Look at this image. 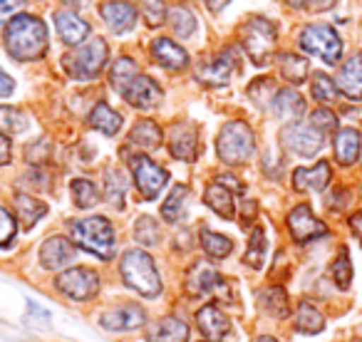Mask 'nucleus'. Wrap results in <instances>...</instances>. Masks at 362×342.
I'll return each mask as SVG.
<instances>
[{
    "instance_id": "nucleus-6",
    "label": "nucleus",
    "mask_w": 362,
    "mask_h": 342,
    "mask_svg": "<svg viewBox=\"0 0 362 342\" xmlns=\"http://www.w3.org/2000/svg\"><path fill=\"white\" fill-rule=\"evenodd\" d=\"M107 57H110L107 42L102 37H95V40L85 42V45H75V50L67 52L62 57V67L75 80H95L105 70Z\"/></svg>"
},
{
    "instance_id": "nucleus-8",
    "label": "nucleus",
    "mask_w": 362,
    "mask_h": 342,
    "mask_svg": "<svg viewBox=\"0 0 362 342\" xmlns=\"http://www.w3.org/2000/svg\"><path fill=\"white\" fill-rule=\"evenodd\" d=\"M129 166H132V177H134L139 196L144 199V201H154L161 194V189L166 187V182H169V171L161 169L156 161H151L149 156H144V154L132 156Z\"/></svg>"
},
{
    "instance_id": "nucleus-18",
    "label": "nucleus",
    "mask_w": 362,
    "mask_h": 342,
    "mask_svg": "<svg viewBox=\"0 0 362 342\" xmlns=\"http://www.w3.org/2000/svg\"><path fill=\"white\" fill-rule=\"evenodd\" d=\"M144 320H146V315L139 305H122V307H115V310L105 312V315L100 317V325L110 332H129L144 325Z\"/></svg>"
},
{
    "instance_id": "nucleus-36",
    "label": "nucleus",
    "mask_w": 362,
    "mask_h": 342,
    "mask_svg": "<svg viewBox=\"0 0 362 342\" xmlns=\"http://www.w3.org/2000/svg\"><path fill=\"white\" fill-rule=\"evenodd\" d=\"M70 191L80 208H92L100 204V189H97L90 179H75V182L70 184Z\"/></svg>"
},
{
    "instance_id": "nucleus-11",
    "label": "nucleus",
    "mask_w": 362,
    "mask_h": 342,
    "mask_svg": "<svg viewBox=\"0 0 362 342\" xmlns=\"http://www.w3.org/2000/svg\"><path fill=\"white\" fill-rule=\"evenodd\" d=\"M119 95L124 97V102H129L134 110H154V107H159L161 102H164V90H161L151 77L141 75V72H136V75L122 87Z\"/></svg>"
},
{
    "instance_id": "nucleus-21",
    "label": "nucleus",
    "mask_w": 362,
    "mask_h": 342,
    "mask_svg": "<svg viewBox=\"0 0 362 342\" xmlns=\"http://www.w3.org/2000/svg\"><path fill=\"white\" fill-rule=\"evenodd\" d=\"M151 57H154L161 67L174 70V72L187 70L189 67L187 50H184L181 45H176L174 40H169V37H156V40L151 42Z\"/></svg>"
},
{
    "instance_id": "nucleus-16",
    "label": "nucleus",
    "mask_w": 362,
    "mask_h": 342,
    "mask_svg": "<svg viewBox=\"0 0 362 342\" xmlns=\"http://www.w3.org/2000/svg\"><path fill=\"white\" fill-rule=\"evenodd\" d=\"M100 16L107 23L112 33H129L136 23V8L132 3L124 0H110V3H102L100 6Z\"/></svg>"
},
{
    "instance_id": "nucleus-54",
    "label": "nucleus",
    "mask_w": 362,
    "mask_h": 342,
    "mask_svg": "<svg viewBox=\"0 0 362 342\" xmlns=\"http://www.w3.org/2000/svg\"><path fill=\"white\" fill-rule=\"evenodd\" d=\"M350 228H352V233H355V238L360 241V246H362V211L352 213V216H350Z\"/></svg>"
},
{
    "instance_id": "nucleus-14",
    "label": "nucleus",
    "mask_w": 362,
    "mask_h": 342,
    "mask_svg": "<svg viewBox=\"0 0 362 342\" xmlns=\"http://www.w3.org/2000/svg\"><path fill=\"white\" fill-rule=\"evenodd\" d=\"M169 151L174 159L197 161L202 144H199V126L192 122H176L169 131Z\"/></svg>"
},
{
    "instance_id": "nucleus-35",
    "label": "nucleus",
    "mask_w": 362,
    "mask_h": 342,
    "mask_svg": "<svg viewBox=\"0 0 362 342\" xmlns=\"http://www.w3.org/2000/svg\"><path fill=\"white\" fill-rule=\"evenodd\" d=\"M189 201V187H174L164 204H161V218L166 223H176L181 216H184V208H187Z\"/></svg>"
},
{
    "instance_id": "nucleus-24",
    "label": "nucleus",
    "mask_w": 362,
    "mask_h": 342,
    "mask_svg": "<svg viewBox=\"0 0 362 342\" xmlns=\"http://www.w3.org/2000/svg\"><path fill=\"white\" fill-rule=\"evenodd\" d=\"M271 107H273V112H276L278 119H283V122H296L305 114V100H303L300 92L293 90V87L278 90L271 102Z\"/></svg>"
},
{
    "instance_id": "nucleus-10",
    "label": "nucleus",
    "mask_w": 362,
    "mask_h": 342,
    "mask_svg": "<svg viewBox=\"0 0 362 342\" xmlns=\"http://www.w3.org/2000/svg\"><path fill=\"white\" fill-rule=\"evenodd\" d=\"M55 285L72 300H92L100 293V276L92 268H67L57 276Z\"/></svg>"
},
{
    "instance_id": "nucleus-48",
    "label": "nucleus",
    "mask_w": 362,
    "mask_h": 342,
    "mask_svg": "<svg viewBox=\"0 0 362 342\" xmlns=\"http://www.w3.org/2000/svg\"><path fill=\"white\" fill-rule=\"evenodd\" d=\"M310 124L315 126V129H320L322 134H327V131H335L337 129V117L332 114L330 110L320 107V110H315L310 114Z\"/></svg>"
},
{
    "instance_id": "nucleus-1",
    "label": "nucleus",
    "mask_w": 362,
    "mask_h": 342,
    "mask_svg": "<svg viewBox=\"0 0 362 342\" xmlns=\"http://www.w3.org/2000/svg\"><path fill=\"white\" fill-rule=\"evenodd\" d=\"M3 42L11 57L18 62H35L42 60L47 52V28L35 16H16L8 20L3 30Z\"/></svg>"
},
{
    "instance_id": "nucleus-25",
    "label": "nucleus",
    "mask_w": 362,
    "mask_h": 342,
    "mask_svg": "<svg viewBox=\"0 0 362 342\" xmlns=\"http://www.w3.org/2000/svg\"><path fill=\"white\" fill-rule=\"evenodd\" d=\"M146 340L149 342H187L189 327H187V322L179 320V317H174V315L161 317L154 327H149Z\"/></svg>"
},
{
    "instance_id": "nucleus-22",
    "label": "nucleus",
    "mask_w": 362,
    "mask_h": 342,
    "mask_svg": "<svg viewBox=\"0 0 362 342\" xmlns=\"http://www.w3.org/2000/svg\"><path fill=\"white\" fill-rule=\"evenodd\" d=\"M332 171L327 161L310 166V169H296L293 174V187L296 191H325V187L330 184Z\"/></svg>"
},
{
    "instance_id": "nucleus-19",
    "label": "nucleus",
    "mask_w": 362,
    "mask_h": 342,
    "mask_svg": "<svg viewBox=\"0 0 362 342\" xmlns=\"http://www.w3.org/2000/svg\"><path fill=\"white\" fill-rule=\"evenodd\" d=\"M218 283H221V276H218L216 268L209 266V263L199 261V263H194V266L189 268L184 288H187V293L192 297H202V295H209V293L216 290Z\"/></svg>"
},
{
    "instance_id": "nucleus-28",
    "label": "nucleus",
    "mask_w": 362,
    "mask_h": 342,
    "mask_svg": "<svg viewBox=\"0 0 362 342\" xmlns=\"http://www.w3.org/2000/svg\"><path fill=\"white\" fill-rule=\"evenodd\" d=\"M161 129L156 122L151 119H139L134 126L129 129V144L139 146L141 151H151L161 144Z\"/></svg>"
},
{
    "instance_id": "nucleus-43",
    "label": "nucleus",
    "mask_w": 362,
    "mask_h": 342,
    "mask_svg": "<svg viewBox=\"0 0 362 342\" xmlns=\"http://www.w3.org/2000/svg\"><path fill=\"white\" fill-rule=\"evenodd\" d=\"M332 281H335V285L340 288V290H347V288H350L352 263H350V253H347V248H342V251L337 253L335 263H332Z\"/></svg>"
},
{
    "instance_id": "nucleus-42",
    "label": "nucleus",
    "mask_w": 362,
    "mask_h": 342,
    "mask_svg": "<svg viewBox=\"0 0 362 342\" xmlns=\"http://www.w3.org/2000/svg\"><path fill=\"white\" fill-rule=\"evenodd\" d=\"M105 196H107V201H110L115 208H122V206H124V177H122L119 171H115V169L107 171V179H105Z\"/></svg>"
},
{
    "instance_id": "nucleus-37",
    "label": "nucleus",
    "mask_w": 362,
    "mask_h": 342,
    "mask_svg": "<svg viewBox=\"0 0 362 342\" xmlns=\"http://www.w3.org/2000/svg\"><path fill=\"white\" fill-rule=\"evenodd\" d=\"M202 248L206 251L209 258H226L228 253L233 251V243H231V238L204 228L202 231Z\"/></svg>"
},
{
    "instance_id": "nucleus-15",
    "label": "nucleus",
    "mask_w": 362,
    "mask_h": 342,
    "mask_svg": "<svg viewBox=\"0 0 362 342\" xmlns=\"http://www.w3.org/2000/svg\"><path fill=\"white\" fill-rule=\"evenodd\" d=\"M197 325L202 330V335L206 337V342H221L231 330V320L223 310H218V305L209 302L197 312Z\"/></svg>"
},
{
    "instance_id": "nucleus-45",
    "label": "nucleus",
    "mask_w": 362,
    "mask_h": 342,
    "mask_svg": "<svg viewBox=\"0 0 362 342\" xmlns=\"http://www.w3.org/2000/svg\"><path fill=\"white\" fill-rule=\"evenodd\" d=\"M141 18L149 28H159L166 20V6L164 0H139Z\"/></svg>"
},
{
    "instance_id": "nucleus-7",
    "label": "nucleus",
    "mask_w": 362,
    "mask_h": 342,
    "mask_svg": "<svg viewBox=\"0 0 362 342\" xmlns=\"http://www.w3.org/2000/svg\"><path fill=\"white\" fill-rule=\"evenodd\" d=\"M298 42L305 52L320 57L325 65H337L342 57V40L335 33V28L325 25V23H310L300 30Z\"/></svg>"
},
{
    "instance_id": "nucleus-13",
    "label": "nucleus",
    "mask_w": 362,
    "mask_h": 342,
    "mask_svg": "<svg viewBox=\"0 0 362 342\" xmlns=\"http://www.w3.org/2000/svg\"><path fill=\"white\" fill-rule=\"evenodd\" d=\"M288 231H291L296 243H310L320 236H327V226L320 218L313 216L308 204H300L288 213Z\"/></svg>"
},
{
    "instance_id": "nucleus-60",
    "label": "nucleus",
    "mask_w": 362,
    "mask_h": 342,
    "mask_svg": "<svg viewBox=\"0 0 362 342\" xmlns=\"http://www.w3.org/2000/svg\"><path fill=\"white\" fill-rule=\"evenodd\" d=\"M258 342H278L276 337H271V335H263V337H258Z\"/></svg>"
},
{
    "instance_id": "nucleus-4",
    "label": "nucleus",
    "mask_w": 362,
    "mask_h": 342,
    "mask_svg": "<svg viewBox=\"0 0 362 342\" xmlns=\"http://www.w3.org/2000/svg\"><path fill=\"white\" fill-rule=\"evenodd\" d=\"M238 40H241V47L251 57L253 65L263 67L276 55L278 28L271 20H266V18H251L238 30Z\"/></svg>"
},
{
    "instance_id": "nucleus-30",
    "label": "nucleus",
    "mask_w": 362,
    "mask_h": 342,
    "mask_svg": "<svg viewBox=\"0 0 362 342\" xmlns=\"http://www.w3.org/2000/svg\"><path fill=\"white\" fill-rule=\"evenodd\" d=\"M87 122H90L92 129L102 131V134H107V136H115L117 131H119V126H122V117L117 114V112L112 110L107 102H100V105H95V110L90 112Z\"/></svg>"
},
{
    "instance_id": "nucleus-33",
    "label": "nucleus",
    "mask_w": 362,
    "mask_h": 342,
    "mask_svg": "<svg viewBox=\"0 0 362 342\" xmlns=\"http://www.w3.org/2000/svg\"><path fill=\"white\" fill-rule=\"evenodd\" d=\"M166 20H169V28L174 30V35L181 37V40H187V37H192L197 33V18L187 6H174L166 13Z\"/></svg>"
},
{
    "instance_id": "nucleus-50",
    "label": "nucleus",
    "mask_w": 362,
    "mask_h": 342,
    "mask_svg": "<svg viewBox=\"0 0 362 342\" xmlns=\"http://www.w3.org/2000/svg\"><path fill=\"white\" fill-rule=\"evenodd\" d=\"M13 159V146H11V139H8L3 131H0V166L11 164Z\"/></svg>"
},
{
    "instance_id": "nucleus-47",
    "label": "nucleus",
    "mask_w": 362,
    "mask_h": 342,
    "mask_svg": "<svg viewBox=\"0 0 362 342\" xmlns=\"http://www.w3.org/2000/svg\"><path fill=\"white\" fill-rule=\"evenodd\" d=\"M16 233H18V223L13 218V213L0 206V248H6L16 238Z\"/></svg>"
},
{
    "instance_id": "nucleus-40",
    "label": "nucleus",
    "mask_w": 362,
    "mask_h": 342,
    "mask_svg": "<svg viewBox=\"0 0 362 342\" xmlns=\"http://www.w3.org/2000/svg\"><path fill=\"white\" fill-rule=\"evenodd\" d=\"M25 126L28 119L21 110L0 105V131L3 134H21V131H25Z\"/></svg>"
},
{
    "instance_id": "nucleus-49",
    "label": "nucleus",
    "mask_w": 362,
    "mask_h": 342,
    "mask_svg": "<svg viewBox=\"0 0 362 342\" xmlns=\"http://www.w3.org/2000/svg\"><path fill=\"white\" fill-rule=\"evenodd\" d=\"M25 156H28V161H30V164H42V161H47V159H50V141L37 139L35 144L28 146Z\"/></svg>"
},
{
    "instance_id": "nucleus-17",
    "label": "nucleus",
    "mask_w": 362,
    "mask_h": 342,
    "mask_svg": "<svg viewBox=\"0 0 362 342\" xmlns=\"http://www.w3.org/2000/svg\"><path fill=\"white\" fill-rule=\"evenodd\" d=\"M75 253H77V246L70 241V238L52 236L42 243L40 263H42V268H47V271H60L62 266H67V263L75 258Z\"/></svg>"
},
{
    "instance_id": "nucleus-46",
    "label": "nucleus",
    "mask_w": 362,
    "mask_h": 342,
    "mask_svg": "<svg viewBox=\"0 0 362 342\" xmlns=\"http://www.w3.org/2000/svg\"><path fill=\"white\" fill-rule=\"evenodd\" d=\"M310 90H313V97H315L320 105H327V102H332L337 97V92H340L335 82H332L327 75H320V72L313 77V87H310Z\"/></svg>"
},
{
    "instance_id": "nucleus-56",
    "label": "nucleus",
    "mask_w": 362,
    "mask_h": 342,
    "mask_svg": "<svg viewBox=\"0 0 362 342\" xmlns=\"http://www.w3.org/2000/svg\"><path fill=\"white\" fill-rule=\"evenodd\" d=\"M347 204V191L342 189V191H335V196L330 199V208L332 211H337V208H345Z\"/></svg>"
},
{
    "instance_id": "nucleus-20",
    "label": "nucleus",
    "mask_w": 362,
    "mask_h": 342,
    "mask_svg": "<svg viewBox=\"0 0 362 342\" xmlns=\"http://www.w3.org/2000/svg\"><path fill=\"white\" fill-rule=\"evenodd\" d=\"M52 20H55V28H57V33H60L62 42L70 47L82 45L85 37L90 35V25H87L75 11H55Z\"/></svg>"
},
{
    "instance_id": "nucleus-51",
    "label": "nucleus",
    "mask_w": 362,
    "mask_h": 342,
    "mask_svg": "<svg viewBox=\"0 0 362 342\" xmlns=\"http://www.w3.org/2000/svg\"><path fill=\"white\" fill-rule=\"evenodd\" d=\"M286 3H288V6H293V8H308L310 3H315V6H313V11H322L320 0H286ZM325 6L332 8V0H325Z\"/></svg>"
},
{
    "instance_id": "nucleus-58",
    "label": "nucleus",
    "mask_w": 362,
    "mask_h": 342,
    "mask_svg": "<svg viewBox=\"0 0 362 342\" xmlns=\"http://www.w3.org/2000/svg\"><path fill=\"white\" fill-rule=\"evenodd\" d=\"M204 3H206V8L211 13H221L223 8H226L228 3H231V0H204Z\"/></svg>"
},
{
    "instance_id": "nucleus-2",
    "label": "nucleus",
    "mask_w": 362,
    "mask_h": 342,
    "mask_svg": "<svg viewBox=\"0 0 362 342\" xmlns=\"http://www.w3.org/2000/svg\"><path fill=\"white\" fill-rule=\"evenodd\" d=\"M70 236L77 248L102 258V261L115 258V228L105 216H90L82 218V221H72Z\"/></svg>"
},
{
    "instance_id": "nucleus-41",
    "label": "nucleus",
    "mask_w": 362,
    "mask_h": 342,
    "mask_svg": "<svg viewBox=\"0 0 362 342\" xmlns=\"http://www.w3.org/2000/svg\"><path fill=\"white\" fill-rule=\"evenodd\" d=\"M276 92H278V87L271 77H258V80H253L251 87H248V97H251L258 107L271 105L273 97H276Z\"/></svg>"
},
{
    "instance_id": "nucleus-44",
    "label": "nucleus",
    "mask_w": 362,
    "mask_h": 342,
    "mask_svg": "<svg viewBox=\"0 0 362 342\" xmlns=\"http://www.w3.org/2000/svg\"><path fill=\"white\" fill-rule=\"evenodd\" d=\"M134 236H136V241H139L141 246H156V243H159V238H161V233H159V223H156L151 216H141V218H136Z\"/></svg>"
},
{
    "instance_id": "nucleus-38",
    "label": "nucleus",
    "mask_w": 362,
    "mask_h": 342,
    "mask_svg": "<svg viewBox=\"0 0 362 342\" xmlns=\"http://www.w3.org/2000/svg\"><path fill=\"white\" fill-rule=\"evenodd\" d=\"M263 261H266V231L261 226L253 228L251 241H248V251L243 256V263L248 268H261Z\"/></svg>"
},
{
    "instance_id": "nucleus-23",
    "label": "nucleus",
    "mask_w": 362,
    "mask_h": 342,
    "mask_svg": "<svg viewBox=\"0 0 362 342\" xmlns=\"http://www.w3.org/2000/svg\"><path fill=\"white\" fill-rule=\"evenodd\" d=\"M337 90L350 100H362V52H355L337 75Z\"/></svg>"
},
{
    "instance_id": "nucleus-9",
    "label": "nucleus",
    "mask_w": 362,
    "mask_h": 342,
    "mask_svg": "<svg viewBox=\"0 0 362 342\" xmlns=\"http://www.w3.org/2000/svg\"><path fill=\"white\" fill-rule=\"evenodd\" d=\"M281 144L298 156H315L325 144V134L313 124H303L296 119L281 129Z\"/></svg>"
},
{
    "instance_id": "nucleus-52",
    "label": "nucleus",
    "mask_w": 362,
    "mask_h": 342,
    "mask_svg": "<svg viewBox=\"0 0 362 342\" xmlns=\"http://www.w3.org/2000/svg\"><path fill=\"white\" fill-rule=\"evenodd\" d=\"M13 90H16V82H13L6 72L0 70V97H11Z\"/></svg>"
},
{
    "instance_id": "nucleus-39",
    "label": "nucleus",
    "mask_w": 362,
    "mask_h": 342,
    "mask_svg": "<svg viewBox=\"0 0 362 342\" xmlns=\"http://www.w3.org/2000/svg\"><path fill=\"white\" fill-rule=\"evenodd\" d=\"M139 72V67H136V62L132 60V57H119V60L112 65V70H110V82H112V87H115L117 92H122V87L127 85V82L132 80V77Z\"/></svg>"
},
{
    "instance_id": "nucleus-55",
    "label": "nucleus",
    "mask_w": 362,
    "mask_h": 342,
    "mask_svg": "<svg viewBox=\"0 0 362 342\" xmlns=\"http://www.w3.org/2000/svg\"><path fill=\"white\" fill-rule=\"evenodd\" d=\"M218 182H221L223 187H228V189H231V191H236V194H243V184L238 182L236 177H228V174H226V177H221V179H218Z\"/></svg>"
},
{
    "instance_id": "nucleus-57",
    "label": "nucleus",
    "mask_w": 362,
    "mask_h": 342,
    "mask_svg": "<svg viewBox=\"0 0 362 342\" xmlns=\"http://www.w3.org/2000/svg\"><path fill=\"white\" fill-rule=\"evenodd\" d=\"M243 223H251L256 218V201H246L243 204Z\"/></svg>"
},
{
    "instance_id": "nucleus-12",
    "label": "nucleus",
    "mask_w": 362,
    "mask_h": 342,
    "mask_svg": "<svg viewBox=\"0 0 362 342\" xmlns=\"http://www.w3.org/2000/svg\"><path fill=\"white\" fill-rule=\"evenodd\" d=\"M236 70H238V50L236 47H226V50L216 52L211 60L199 65L197 77L204 82V85L218 87V85H226Z\"/></svg>"
},
{
    "instance_id": "nucleus-32",
    "label": "nucleus",
    "mask_w": 362,
    "mask_h": 342,
    "mask_svg": "<svg viewBox=\"0 0 362 342\" xmlns=\"http://www.w3.org/2000/svg\"><path fill=\"white\" fill-rule=\"evenodd\" d=\"M278 67H281V75L286 77L291 85L305 82L308 70H310L305 57L296 55V52H283V55H278Z\"/></svg>"
},
{
    "instance_id": "nucleus-59",
    "label": "nucleus",
    "mask_w": 362,
    "mask_h": 342,
    "mask_svg": "<svg viewBox=\"0 0 362 342\" xmlns=\"http://www.w3.org/2000/svg\"><path fill=\"white\" fill-rule=\"evenodd\" d=\"M62 6H67L70 8V11H82V8L87 6V3H90V0H60Z\"/></svg>"
},
{
    "instance_id": "nucleus-26",
    "label": "nucleus",
    "mask_w": 362,
    "mask_h": 342,
    "mask_svg": "<svg viewBox=\"0 0 362 342\" xmlns=\"http://www.w3.org/2000/svg\"><path fill=\"white\" fill-rule=\"evenodd\" d=\"M204 201H206V206L211 208L216 216L226 218V221H231V218L236 216V206H233V191L228 187H223L221 182H214L211 187L206 189V196H204Z\"/></svg>"
},
{
    "instance_id": "nucleus-31",
    "label": "nucleus",
    "mask_w": 362,
    "mask_h": 342,
    "mask_svg": "<svg viewBox=\"0 0 362 342\" xmlns=\"http://www.w3.org/2000/svg\"><path fill=\"white\" fill-rule=\"evenodd\" d=\"M16 211H18V218H21L23 228H33L47 213V204L40 201V199L28 196V194H18Z\"/></svg>"
},
{
    "instance_id": "nucleus-34",
    "label": "nucleus",
    "mask_w": 362,
    "mask_h": 342,
    "mask_svg": "<svg viewBox=\"0 0 362 342\" xmlns=\"http://www.w3.org/2000/svg\"><path fill=\"white\" fill-rule=\"evenodd\" d=\"M296 330L303 335H317V332L325 330V317L320 315L315 305L310 302H300L298 307V317H296Z\"/></svg>"
},
{
    "instance_id": "nucleus-53",
    "label": "nucleus",
    "mask_w": 362,
    "mask_h": 342,
    "mask_svg": "<svg viewBox=\"0 0 362 342\" xmlns=\"http://www.w3.org/2000/svg\"><path fill=\"white\" fill-rule=\"evenodd\" d=\"M21 6H23V0H0V20L6 16H11L13 11H18Z\"/></svg>"
},
{
    "instance_id": "nucleus-27",
    "label": "nucleus",
    "mask_w": 362,
    "mask_h": 342,
    "mask_svg": "<svg viewBox=\"0 0 362 342\" xmlns=\"http://www.w3.org/2000/svg\"><path fill=\"white\" fill-rule=\"evenodd\" d=\"M362 149V136L357 129H340L335 134V159L342 166H352L360 159Z\"/></svg>"
},
{
    "instance_id": "nucleus-3",
    "label": "nucleus",
    "mask_w": 362,
    "mask_h": 342,
    "mask_svg": "<svg viewBox=\"0 0 362 342\" xmlns=\"http://www.w3.org/2000/svg\"><path fill=\"white\" fill-rule=\"evenodd\" d=\"M122 281L144 297H156L161 293V278L154 258L141 248H132L122 256Z\"/></svg>"
},
{
    "instance_id": "nucleus-5",
    "label": "nucleus",
    "mask_w": 362,
    "mask_h": 342,
    "mask_svg": "<svg viewBox=\"0 0 362 342\" xmlns=\"http://www.w3.org/2000/svg\"><path fill=\"white\" fill-rule=\"evenodd\" d=\"M216 151L223 164L241 166V164H246L253 156V151H256V134H253V129L246 122H241V119L228 122V124H223L221 131H218Z\"/></svg>"
},
{
    "instance_id": "nucleus-29",
    "label": "nucleus",
    "mask_w": 362,
    "mask_h": 342,
    "mask_svg": "<svg viewBox=\"0 0 362 342\" xmlns=\"http://www.w3.org/2000/svg\"><path fill=\"white\" fill-rule=\"evenodd\" d=\"M258 305L273 317H288L291 315V302H288V293L281 285L263 288L258 293Z\"/></svg>"
}]
</instances>
